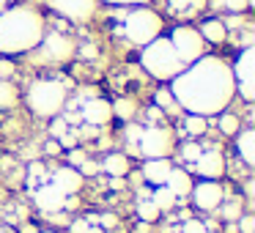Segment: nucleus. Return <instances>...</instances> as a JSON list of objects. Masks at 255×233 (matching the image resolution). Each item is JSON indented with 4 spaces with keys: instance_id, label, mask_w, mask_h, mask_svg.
Listing matches in <instances>:
<instances>
[{
    "instance_id": "nucleus-9",
    "label": "nucleus",
    "mask_w": 255,
    "mask_h": 233,
    "mask_svg": "<svg viewBox=\"0 0 255 233\" xmlns=\"http://www.w3.org/2000/svg\"><path fill=\"white\" fill-rule=\"evenodd\" d=\"M192 200L195 206H198L200 211H214L222 206V198H225V192H222V187L217 181H211V178H206V181L200 184H192Z\"/></svg>"
},
{
    "instance_id": "nucleus-15",
    "label": "nucleus",
    "mask_w": 255,
    "mask_h": 233,
    "mask_svg": "<svg viewBox=\"0 0 255 233\" xmlns=\"http://www.w3.org/2000/svg\"><path fill=\"white\" fill-rule=\"evenodd\" d=\"M80 184H83V176H80L77 167H58L55 173H52V187L58 189V192H63L66 198H72L74 192L80 189Z\"/></svg>"
},
{
    "instance_id": "nucleus-23",
    "label": "nucleus",
    "mask_w": 255,
    "mask_h": 233,
    "mask_svg": "<svg viewBox=\"0 0 255 233\" xmlns=\"http://www.w3.org/2000/svg\"><path fill=\"white\" fill-rule=\"evenodd\" d=\"M137 217L143 222H154L159 217V209H156V203L151 198H140L137 200Z\"/></svg>"
},
{
    "instance_id": "nucleus-29",
    "label": "nucleus",
    "mask_w": 255,
    "mask_h": 233,
    "mask_svg": "<svg viewBox=\"0 0 255 233\" xmlns=\"http://www.w3.org/2000/svg\"><path fill=\"white\" fill-rule=\"evenodd\" d=\"M222 217H225V220H239V217H242V200H231V203L225 206V209H222Z\"/></svg>"
},
{
    "instance_id": "nucleus-3",
    "label": "nucleus",
    "mask_w": 255,
    "mask_h": 233,
    "mask_svg": "<svg viewBox=\"0 0 255 233\" xmlns=\"http://www.w3.org/2000/svg\"><path fill=\"white\" fill-rule=\"evenodd\" d=\"M140 63H143V69L151 74V77H156V80H173V77H178V74L187 69L181 63V58L176 55L170 39H165V36H159V39H154L151 44L143 47Z\"/></svg>"
},
{
    "instance_id": "nucleus-6",
    "label": "nucleus",
    "mask_w": 255,
    "mask_h": 233,
    "mask_svg": "<svg viewBox=\"0 0 255 233\" xmlns=\"http://www.w3.org/2000/svg\"><path fill=\"white\" fill-rule=\"evenodd\" d=\"M170 44H173V50H176V55L181 58L184 66H189V63H195L198 58L206 55L203 36H200L195 28H189V25H178V28H173Z\"/></svg>"
},
{
    "instance_id": "nucleus-21",
    "label": "nucleus",
    "mask_w": 255,
    "mask_h": 233,
    "mask_svg": "<svg viewBox=\"0 0 255 233\" xmlns=\"http://www.w3.org/2000/svg\"><path fill=\"white\" fill-rule=\"evenodd\" d=\"M206 116H195V113H189L187 118H184V129H187L189 137H200V134L206 132Z\"/></svg>"
},
{
    "instance_id": "nucleus-53",
    "label": "nucleus",
    "mask_w": 255,
    "mask_h": 233,
    "mask_svg": "<svg viewBox=\"0 0 255 233\" xmlns=\"http://www.w3.org/2000/svg\"><path fill=\"white\" fill-rule=\"evenodd\" d=\"M47 233H55V231H47Z\"/></svg>"
},
{
    "instance_id": "nucleus-16",
    "label": "nucleus",
    "mask_w": 255,
    "mask_h": 233,
    "mask_svg": "<svg viewBox=\"0 0 255 233\" xmlns=\"http://www.w3.org/2000/svg\"><path fill=\"white\" fill-rule=\"evenodd\" d=\"M170 159L167 156H162V159H148L143 165V176L145 181H151L154 187H162V184L167 181V173H170Z\"/></svg>"
},
{
    "instance_id": "nucleus-26",
    "label": "nucleus",
    "mask_w": 255,
    "mask_h": 233,
    "mask_svg": "<svg viewBox=\"0 0 255 233\" xmlns=\"http://www.w3.org/2000/svg\"><path fill=\"white\" fill-rule=\"evenodd\" d=\"M220 132L228 134V137H233V134L239 132V116L222 110V116H220Z\"/></svg>"
},
{
    "instance_id": "nucleus-11",
    "label": "nucleus",
    "mask_w": 255,
    "mask_h": 233,
    "mask_svg": "<svg viewBox=\"0 0 255 233\" xmlns=\"http://www.w3.org/2000/svg\"><path fill=\"white\" fill-rule=\"evenodd\" d=\"M41 47H44V55L50 58V61H69V58L74 55V41L69 39L66 33H44V39H41Z\"/></svg>"
},
{
    "instance_id": "nucleus-18",
    "label": "nucleus",
    "mask_w": 255,
    "mask_h": 233,
    "mask_svg": "<svg viewBox=\"0 0 255 233\" xmlns=\"http://www.w3.org/2000/svg\"><path fill=\"white\" fill-rule=\"evenodd\" d=\"M198 33L203 36V41L222 44V41H225V36H228V28H225V22H222V19H206V22L200 25Z\"/></svg>"
},
{
    "instance_id": "nucleus-43",
    "label": "nucleus",
    "mask_w": 255,
    "mask_h": 233,
    "mask_svg": "<svg viewBox=\"0 0 255 233\" xmlns=\"http://www.w3.org/2000/svg\"><path fill=\"white\" fill-rule=\"evenodd\" d=\"M105 3H113V6H140L145 0H105Z\"/></svg>"
},
{
    "instance_id": "nucleus-28",
    "label": "nucleus",
    "mask_w": 255,
    "mask_h": 233,
    "mask_svg": "<svg viewBox=\"0 0 255 233\" xmlns=\"http://www.w3.org/2000/svg\"><path fill=\"white\" fill-rule=\"evenodd\" d=\"M77 140H80V134L74 132V129H66V132L58 137V145H61V148H66V151H72V148H77Z\"/></svg>"
},
{
    "instance_id": "nucleus-44",
    "label": "nucleus",
    "mask_w": 255,
    "mask_h": 233,
    "mask_svg": "<svg viewBox=\"0 0 255 233\" xmlns=\"http://www.w3.org/2000/svg\"><path fill=\"white\" fill-rule=\"evenodd\" d=\"M44 151H47L50 156H52V154H61V145H58V140H50V143L44 145Z\"/></svg>"
},
{
    "instance_id": "nucleus-31",
    "label": "nucleus",
    "mask_w": 255,
    "mask_h": 233,
    "mask_svg": "<svg viewBox=\"0 0 255 233\" xmlns=\"http://www.w3.org/2000/svg\"><path fill=\"white\" fill-rule=\"evenodd\" d=\"M66 129H69V123H66V118H63V116L52 118V123H50V134H52V137H61Z\"/></svg>"
},
{
    "instance_id": "nucleus-24",
    "label": "nucleus",
    "mask_w": 255,
    "mask_h": 233,
    "mask_svg": "<svg viewBox=\"0 0 255 233\" xmlns=\"http://www.w3.org/2000/svg\"><path fill=\"white\" fill-rule=\"evenodd\" d=\"M17 105V91L8 80H0V110H8V107Z\"/></svg>"
},
{
    "instance_id": "nucleus-48",
    "label": "nucleus",
    "mask_w": 255,
    "mask_h": 233,
    "mask_svg": "<svg viewBox=\"0 0 255 233\" xmlns=\"http://www.w3.org/2000/svg\"><path fill=\"white\" fill-rule=\"evenodd\" d=\"M85 233H105V228H99V225H88V231Z\"/></svg>"
},
{
    "instance_id": "nucleus-5",
    "label": "nucleus",
    "mask_w": 255,
    "mask_h": 233,
    "mask_svg": "<svg viewBox=\"0 0 255 233\" xmlns=\"http://www.w3.org/2000/svg\"><path fill=\"white\" fill-rule=\"evenodd\" d=\"M162 28H165L162 17L156 11H151V8H132V11H127V17H124V36H127L132 44H140V47H145L154 39H159Z\"/></svg>"
},
{
    "instance_id": "nucleus-22",
    "label": "nucleus",
    "mask_w": 255,
    "mask_h": 233,
    "mask_svg": "<svg viewBox=\"0 0 255 233\" xmlns=\"http://www.w3.org/2000/svg\"><path fill=\"white\" fill-rule=\"evenodd\" d=\"M151 200H154V203H156V209L162 211V209H173L178 198H176V195H173L170 189L165 187V184H162V187H156V192L151 195Z\"/></svg>"
},
{
    "instance_id": "nucleus-50",
    "label": "nucleus",
    "mask_w": 255,
    "mask_h": 233,
    "mask_svg": "<svg viewBox=\"0 0 255 233\" xmlns=\"http://www.w3.org/2000/svg\"><path fill=\"white\" fill-rule=\"evenodd\" d=\"M6 3H8V0H0V11H3V8H6Z\"/></svg>"
},
{
    "instance_id": "nucleus-19",
    "label": "nucleus",
    "mask_w": 255,
    "mask_h": 233,
    "mask_svg": "<svg viewBox=\"0 0 255 233\" xmlns=\"http://www.w3.org/2000/svg\"><path fill=\"white\" fill-rule=\"evenodd\" d=\"M236 148L242 154L244 165H255V132L253 129H244V132H236Z\"/></svg>"
},
{
    "instance_id": "nucleus-36",
    "label": "nucleus",
    "mask_w": 255,
    "mask_h": 233,
    "mask_svg": "<svg viewBox=\"0 0 255 233\" xmlns=\"http://www.w3.org/2000/svg\"><path fill=\"white\" fill-rule=\"evenodd\" d=\"M102 167H99V162H91V159H85L83 165H80V176H94V173H99Z\"/></svg>"
},
{
    "instance_id": "nucleus-32",
    "label": "nucleus",
    "mask_w": 255,
    "mask_h": 233,
    "mask_svg": "<svg viewBox=\"0 0 255 233\" xmlns=\"http://www.w3.org/2000/svg\"><path fill=\"white\" fill-rule=\"evenodd\" d=\"M200 151H203V148H200V145H195V143H184V145H181V156H184L187 162H195V159L200 156Z\"/></svg>"
},
{
    "instance_id": "nucleus-1",
    "label": "nucleus",
    "mask_w": 255,
    "mask_h": 233,
    "mask_svg": "<svg viewBox=\"0 0 255 233\" xmlns=\"http://www.w3.org/2000/svg\"><path fill=\"white\" fill-rule=\"evenodd\" d=\"M170 83V94L176 105H181L187 113H195V116L222 113L236 94L231 66L214 55L198 58Z\"/></svg>"
},
{
    "instance_id": "nucleus-47",
    "label": "nucleus",
    "mask_w": 255,
    "mask_h": 233,
    "mask_svg": "<svg viewBox=\"0 0 255 233\" xmlns=\"http://www.w3.org/2000/svg\"><path fill=\"white\" fill-rule=\"evenodd\" d=\"M113 189H124V178L121 176H113V184H110Z\"/></svg>"
},
{
    "instance_id": "nucleus-37",
    "label": "nucleus",
    "mask_w": 255,
    "mask_h": 233,
    "mask_svg": "<svg viewBox=\"0 0 255 233\" xmlns=\"http://www.w3.org/2000/svg\"><path fill=\"white\" fill-rule=\"evenodd\" d=\"M96 222H99V228H116L118 225V217L116 214H99V217H96Z\"/></svg>"
},
{
    "instance_id": "nucleus-51",
    "label": "nucleus",
    "mask_w": 255,
    "mask_h": 233,
    "mask_svg": "<svg viewBox=\"0 0 255 233\" xmlns=\"http://www.w3.org/2000/svg\"><path fill=\"white\" fill-rule=\"evenodd\" d=\"M0 233H17V231H0Z\"/></svg>"
},
{
    "instance_id": "nucleus-8",
    "label": "nucleus",
    "mask_w": 255,
    "mask_h": 233,
    "mask_svg": "<svg viewBox=\"0 0 255 233\" xmlns=\"http://www.w3.org/2000/svg\"><path fill=\"white\" fill-rule=\"evenodd\" d=\"M231 72H233V83H236V94H242V99L253 102L255 99V47H244Z\"/></svg>"
},
{
    "instance_id": "nucleus-35",
    "label": "nucleus",
    "mask_w": 255,
    "mask_h": 233,
    "mask_svg": "<svg viewBox=\"0 0 255 233\" xmlns=\"http://www.w3.org/2000/svg\"><path fill=\"white\" fill-rule=\"evenodd\" d=\"M209 228L203 225V222H198V220H187L184 222V228H181V233H206Z\"/></svg>"
},
{
    "instance_id": "nucleus-38",
    "label": "nucleus",
    "mask_w": 255,
    "mask_h": 233,
    "mask_svg": "<svg viewBox=\"0 0 255 233\" xmlns=\"http://www.w3.org/2000/svg\"><path fill=\"white\" fill-rule=\"evenodd\" d=\"M85 159H88V156H85L83 151H77V148H72V151H69V162H72V167H80Z\"/></svg>"
},
{
    "instance_id": "nucleus-13",
    "label": "nucleus",
    "mask_w": 255,
    "mask_h": 233,
    "mask_svg": "<svg viewBox=\"0 0 255 233\" xmlns=\"http://www.w3.org/2000/svg\"><path fill=\"white\" fill-rule=\"evenodd\" d=\"M195 170H198L203 178H211V181H217V178L225 173V159H222V154H220L217 148L200 151V156L195 159Z\"/></svg>"
},
{
    "instance_id": "nucleus-17",
    "label": "nucleus",
    "mask_w": 255,
    "mask_h": 233,
    "mask_svg": "<svg viewBox=\"0 0 255 233\" xmlns=\"http://www.w3.org/2000/svg\"><path fill=\"white\" fill-rule=\"evenodd\" d=\"M165 187L170 189L176 198H184V195H189V189H192V178H189V173L181 170V167H170Z\"/></svg>"
},
{
    "instance_id": "nucleus-42",
    "label": "nucleus",
    "mask_w": 255,
    "mask_h": 233,
    "mask_svg": "<svg viewBox=\"0 0 255 233\" xmlns=\"http://www.w3.org/2000/svg\"><path fill=\"white\" fill-rule=\"evenodd\" d=\"M167 3H170L173 11H184V8H189V3H192V0H167Z\"/></svg>"
},
{
    "instance_id": "nucleus-49",
    "label": "nucleus",
    "mask_w": 255,
    "mask_h": 233,
    "mask_svg": "<svg viewBox=\"0 0 255 233\" xmlns=\"http://www.w3.org/2000/svg\"><path fill=\"white\" fill-rule=\"evenodd\" d=\"M22 233H39V231H36L33 225H25V228H22Z\"/></svg>"
},
{
    "instance_id": "nucleus-20",
    "label": "nucleus",
    "mask_w": 255,
    "mask_h": 233,
    "mask_svg": "<svg viewBox=\"0 0 255 233\" xmlns=\"http://www.w3.org/2000/svg\"><path fill=\"white\" fill-rule=\"evenodd\" d=\"M99 167L105 173H110V176H121L124 178L129 173V156L127 154H107Z\"/></svg>"
},
{
    "instance_id": "nucleus-41",
    "label": "nucleus",
    "mask_w": 255,
    "mask_h": 233,
    "mask_svg": "<svg viewBox=\"0 0 255 233\" xmlns=\"http://www.w3.org/2000/svg\"><path fill=\"white\" fill-rule=\"evenodd\" d=\"M69 228H72V233H85L88 231V220H74Z\"/></svg>"
},
{
    "instance_id": "nucleus-30",
    "label": "nucleus",
    "mask_w": 255,
    "mask_h": 233,
    "mask_svg": "<svg viewBox=\"0 0 255 233\" xmlns=\"http://www.w3.org/2000/svg\"><path fill=\"white\" fill-rule=\"evenodd\" d=\"M222 8H228L233 14H242L250 8V0H222Z\"/></svg>"
},
{
    "instance_id": "nucleus-33",
    "label": "nucleus",
    "mask_w": 255,
    "mask_h": 233,
    "mask_svg": "<svg viewBox=\"0 0 255 233\" xmlns=\"http://www.w3.org/2000/svg\"><path fill=\"white\" fill-rule=\"evenodd\" d=\"M236 228H239V233H255V217L253 214H242Z\"/></svg>"
},
{
    "instance_id": "nucleus-25",
    "label": "nucleus",
    "mask_w": 255,
    "mask_h": 233,
    "mask_svg": "<svg viewBox=\"0 0 255 233\" xmlns=\"http://www.w3.org/2000/svg\"><path fill=\"white\" fill-rule=\"evenodd\" d=\"M113 107V116H118V118H124V121H132V116H134V102L132 99H118L116 105H110Z\"/></svg>"
},
{
    "instance_id": "nucleus-14",
    "label": "nucleus",
    "mask_w": 255,
    "mask_h": 233,
    "mask_svg": "<svg viewBox=\"0 0 255 233\" xmlns=\"http://www.w3.org/2000/svg\"><path fill=\"white\" fill-rule=\"evenodd\" d=\"M33 200H36V209L52 214V211H61V209H63V203H66V195L58 192L52 184H41V187L33 192Z\"/></svg>"
},
{
    "instance_id": "nucleus-27",
    "label": "nucleus",
    "mask_w": 255,
    "mask_h": 233,
    "mask_svg": "<svg viewBox=\"0 0 255 233\" xmlns=\"http://www.w3.org/2000/svg\"><path fill=\"white\" fill-rule=\"evenodd\" d=\"M154 102H156V107H159V110H167V107L176 105V99H173L170 88H159V91H156V96H154Z\"/></svg>"
},
{
    "instance_id": "nucleus-7",
    "label": "nucleus",
    "mask_w": 255,
    "mask_h": 233,
    "mask_svg": "<svg viewBox=\"0 0 255 233\" xmlns=\"http://www.w3.org/2000/svg\"><path fill=\"white\" fill-rule=\"evenodd\" d=\"M137 148L145 159H162L173 151V132L165 126H143V134L137 140Z\"/></svg>"
},
{
    "instance_id": "nucleus-12",
    "label": "nucleus",
    "mask_w": 255,
    "mask_h": 233,
    "mask_svg": "<svg viewBox=\"0 0 255 233\" xmlns=\"http://www.w3.org/2000/svg\"><path fill=\"white\" fill-rule=\"evenodd\" d=\"M80 118H83L85 123H91V126H105V123H110V118H113V107H110L107 99L94 96V99L83 102V107H80Z\"/></svg>"
},
{
    "instance_id": "nucleus-40",
    "label": "nucleus",
    "mask_w": 255,
    "mask_h": 233,
    "mask_svg": "<svg viewBox=\"0 0 255 233\" xmlns=\"http://www.w3.org/2000/svg\"><path fill=\"white\" fill-rule=\"evenodd\" d=\"M14 74V63L8 61H0V80H8Z\"/></svg>"
},
{
    "instance_id": "nucleus-4",
    "label": "nucleus",
    "mask_w": 255,
    "mask_h": 233,
    "mask_svg": "<svg viewBox=\"0 0 255 233\" xmlns=\"http://www.w3.org/2000/svg\"><path fill=\"white\" fill-rule=\"evenodd\" d=\"M25 102L39 118H55L66 107V85L58 80H36L28 88Z\"/></svg>"
},
{
    "instance_id": "nucleus-2",
    "label": "nucleus",
    "mask_w": 255,
    "mask_h": 233,
    "mask_svg": "<svg viewBox=\"0 0 255 233\" xmlns=\"http://www.w3.org/2000/svg\"><path fill=\"white\" fill-rule=\"evenodd\" d=\"M44 19L30 6H11L0 11V55H19L41 44Z\"/></svg>"
},
{
    "instance_id": "nucleus-45",
    "label": "nucleus",
    "mask_w": 255,
    "mask_h": 233,
    "mask_svg": "<svg viewBox=\"0 0 255 233\" xmlns=\"http://www.w3.org/2000/svg\"><path fill=\"white\" fill-rule=\"evenodd\" d=\"M80 52H83L85 58H94L96 55V47L94 44H83V47H80Z\"/></svg>"
},
{
    "instance_id": "nucleus-39",
    "label": "nucleus",
    "mask_w": 255,
    "mask_h": 233,
    "mask_svg": "<svg viewBox=\"0 0 255 233\" xmlns=\"http://www.w3.org/2000/svg\"><path fill=\"white\" fill-rule=\"evenodd\" d=\"M28 173H30V178H28V181H30V184H36V178H41V176H44V167H41V162H33V165L28 167Z\"/></svg>"
},
{
    "instance_id": "nucleus-10",
    "label": "nucleus",
    "mask_w": 255,
    "mask_h": 233,
    "mask_svg": "<svg viewBox=\"0 0 255 233\" xmlns=\"http://www.w3.org/2000/svg\"><path fill=\"white\" fill-rule=\"evenodd\" d=\"M50 6L72 22H88L96 14V0H50Z\"/></svg>"
},
{
    "instance_id": "nucleus-34",
    "label": "nucleus",
    "mask_w": 255,
    "mask_h": 233,
    "mask_svg": "<svg viewBox=\"0 0 255 233\" xmlns=\"http://www.w3.org/2000/svg\"><path fill=\"white\" fill-rule=\"evenodd\" d=\"M140 134H143V126H137V123H129V126H127V132H124V137H127L132 145H137Z\"/></svg>"
},
{
    "instance_id": "nucleus-52",
    "label": "nucleus",
    "mask_w": 255,
    "mask_h": 233,
    "mask_svg": "<svg viewBox=\"0 0 255 233\" xmlns=\"http://www.w3.org/2000/svg\"><path fill=\"white\" fill-rule=\"evenodd\" d=\"M206 233H209V231H206ZM211 233H217V231H211Z\"/></svg>"
},
{
    "instance_id": "nucleus-46",
    "label": "nucleus",
    "mask_w": 255,
    "mask_h": 233,
    "mask_svg": "<svg viewBox=\"0 0 255 233\" xmlns=\"http://www.w3.org/2000/svg\"><path fill=\"white\" fill-rule=\"evenodd\" d=\"M148 118H151V121H159V118H162V110H159V107H151V110H148Z\"/></svg>"
}]
</instances>
